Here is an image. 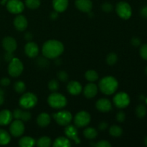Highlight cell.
I'll return each instance as SVG.
<instances>
[{
	"label": "cell",
	"instance_id": "cell-1",
	"mask_svg": "<svg viewBox=\"0 0 147 147\" xmlns=\"http://www.w3.org/2000/svg\"><path fill=\"white\" fill-rule=\"evenodd\" d=\"M64 51V45L61 42L55 40H47L43 44L42 52L45 57L55 59Z\"/></svg>",
	"mask_w": 147,
	"mask_h": 147
},
{
	"label": "cell",
	"instance_id": "cell-2",
	"mask_svg": "<svg viewBox=\"0 0 147 147\" xmlns=\"http://www.w3.org/2000/svg\"><path fill=\"white\" fill-rule=\"evenodd\" d=\"M99 88L105 95H112L119 87L118 80L113 76H106L99 82Z\"/></svg>",
	"mask_w": 147,
	"mask_h": 147
},
{
	"label": "cell",
	"instance_id": "cell-3",
	"mask_svg": "<svg viewBox=\"0 0 147 147\" xmlns=\"http://www.w3.org/2000/svg\"><path fill=\"white\" fill-rule=\"evenodd\" d=\"M47 103L53 109H60L66 106L67 99L61 93L53 92L47 98Z\"/></svg>",
	"mask_w": 147,
	"mask_h": 147
},
{
	"label": "cell",
	"instance_id": "cell-4",
	"mask_svg": "<svg viewBox=\"0 0 147 147\" xmlns=\"http://www.w3.org/2000/svg\"><path fill=\"white\" fill-rule=\"evenodd\" d=\"M19 103L21 107L24 109H30L34 108L37 103V97L32 93H26L20 97Z\"/></svg>",
	"mask_w": 147,
	"mask_h": 147
},
{
	"label": "cell",
	"instance_id": "cell-5",
	"mask_svg": "<svg viewBox=\"0 0 147 147\" xmlns=\"http://www.w3.org/2000/svg\"><path fill=\"white\" fill-rule=\"evenodd\" d=\"M23 70H24V65L20 59L14 57L11 62H9L8 66V73L11 77H19L22 73Z\"/></svg>",
	"mask_w": 147,
	"mask_h": 147
},
{
	"label": "cell",
	"instance_id": "cell-6",
	"mask_svg": "<svg viewBox=\"0 0 147 147\" xmlns=\"http://www.w3.org/2000/svg\"><path fill=\"white\" fill-rule=\"evenodd\" d=\"M116 11L118 15L123 20H129L132 14L130 4L126 1H120L116 4Z\"/></svg>",
	"mask_w": 147,
	"mask_h": 147
},
{
	"label": "cell",
	"instance_id": "cell-7",
	"mask_svg": "<svg viewBox=\"0 0 147 147\" xmlns=\"http://www.w3.org/2000/svg\"><path fill=\"white\" fill-rule=\"evenodd\" d=\"M53 117L57 124L62 126H66L67 125L70 124L73 119L71 113L67 111H61L54 113Z\"/></svg>",
	"mask_w": 147,
	"mask_h": 147
},
{
	"label": "cell",
	"instance_id": "cell-8",
	"mask_svg": "<svg viewBox=\"0 0 147 147\" xmlns=\"http://www.w3.org/2000/svg\"><path fill=\"white\" fill-rule=\"evenodd\" d=\"M91 121V117L88 112L81 111L76 113L74 118V123L77 127L83 128L88 126Z\"/></svg>",
	"mask_w": 147,
	"mask_h": 147
},
{
	"label": "cell",
	"instance_id": "cell-9",
	"mask_svg": "<svg viewBox=\"0 0 147 147\" xmlns=\"http://www.w3.org/2000/svg\"><path fill=\"white\" fill-rule=\"evenodd\" d=\"M113 103L119 109H125L130 103L129 96L125 92H119L113 97Z\"/></svg>",
	"mask_w": 147,
	"mask_h": 147
},
{
	"label": "cell",
	"instance_id": "cell-10",
	"mask_svg": "<svg viewBox=\"0 0 147 147\" xmlns=\"http://www.w3.org/2000/svg\"><path fill=\"white\" fill-rule=\"evenodd\" d=\"M24 125L22 120L15 119L14 121L10 124L9 131L11 136L14 137H20L24 134Z\"/></svg>",
	"mask_w": 147,
	"mask_h": 147
},
{
	"label": "cell",
	"instance_id": "cell-11",
	"mask_svg": "<svg viewBox=\"0 0 147 147\" xmlns=\"http://www.w3.org/2000/svg\"><path fill=\"white\" fill-rule=\"evenodd\" d=\"M7 9L10 13L19 14L24 9V5L20 0H9L7 3Z\"/></svg>",
	"mask_w": 147,
	"mask_h": 147
},
{
	"label": "cell",
	"instance_id": "cell-12",
	"mask_svg": "<svg viewBox=\"0 0 147 147\" xmlns=\"http://www.w3.org/2000/svg\"><path fill=\"white\" fill-rule=\"evenodd\" d=\"M65 134L70 139L73 140L76 144H80V139L78 136V131L76 126L73 125H67L65 129Z\"/></svg>",
	"mask_w": 147,
	"mask_h": 147
},
{
	"label": "cell",
	"instance_id": "cell-13",
	"mask_svg": "<svg viewBox=\"0 0 147 147\" xmlns=\"http://www.w3.org/2000/svg\"><path fill=\"white\" fill-rule=\"evenodd\" d=\"M24 53L30 58L36 57L39 54V47L34 42H29L24 46Z\"/></svg>",
	"mask_w": 147,
	"mask_h": 147
},
{
	"label": "cell",
	"instance_id": "cell-14",
	"mask_svg": "<svg viewBox=\"0 0 147 147\" xmlns=\"http://www.w3.org/2000/svg\"><path fill=\"white\" fill-rule=\"evenodd\" d=\"M2 46L6 52L14 53L17 47V43L15 39L12 37H5L2 40Z\"/></svg>",
	"mask_w": 147,
	"mask_h": 147
},
{
	"label": "cell",
	"instance_id": "cell-15",
	"mask_svg": "<svg viewBox=\"0 0 147 147\" xmlns=\"http://www.w3.org/2000/svg\"><path fill=\"white\" fill-rule=\"evenodd\" d=\"M75 4L78 9L85 13H89L93 8V3L90 0H76Z\"/></svg>",
	"mask_w": 147,
	"mask_h": 147
},
{
	"label": "cell",
	"instance_id": "cell-16",
	"mask_svg": "<svg viewBox=\"0 0 147 147\" xmlns=\"http://www.w3.org/2000/svg\"><path fill=\"white\" fill-rule=\"evenodd\" d=\"M96 107L99 111L106 113V112L110 111L112 109V103L109 99L100 98L96 102Z\"/></svg>",
	"mask_w": 147,
	"mask_h": 147
},
{
	"label": "cell",
	"instance_id": "cell-17",
	"mask_svg": "<svg viewBox=\"0 0 147 147\" xmlns=\"http://www.w3.org/2000/svg\"><path fill=\"white\" fill-rule=\"evenodd\" d=\"M14 26L18 31H24L28 26V22L23 15H17L14 20Z\"/></svg>",
	"mask_w": 147,
	"mask_h": 147
},
{
	"label": "cell",
	"instance_id": "cell-18",
	"mask_svg": "<svg viewBox=\"0 0 147 147\" xmlns=\"http://www.w3.org/2000/svg\"><path fill=\"white\" fill-rule=\"evenodd\" d=\"M67 90L69 93L73 96H77L80 94L83 90V87L79 82L76 80H72L69 82L67 86Z\"/></svg>",
	"mask_w": 147,
	"mask_h": 147
},
{
	"label": "cell",
	"instance_id": "cell-19",
	"mask_svg": "<svg viewBox=\"0 0 147 147\" xmlns=\"http://www.w3.org/2000/svg\"><path fill=\"white\" fill-rule=\"evenodd\" d=\"M83 93L85 97L87 98H93L98 93V87L95 83H91L86 85L83 89Z\"/></svg>",
	"mask_w": 147,
	"mask_h": 147
},
{
	"label": "cell",
	"instance_id": "cell-20",
	"mask_svg": "<svg viewBox=\"0 0 147 147\" xmlns=\"http://www.w3.org/2000/svg\"><path fill=\"white\" fill-rule=\"evenodd\" d=\"M12 115L14 119L22 120V121H28L32 117L30 112L24 111L21 109H15L12 113Z\"/></svg>",
	"mask_w": 147,
	"mask_h": 147
},
{
	"label": "cell",
	"instance_id": "cell-21",
	"mask_svg": "<svg viewBox=\"0 0 147 147\" xmlns=\"http://www.w3.org/2000/svg\"><path fill=\"white\" fill-rule=\"evenodd\" d=\"M13 119V115L10 111L3 110L0 111V125L1 126H7L11 123Z\"/></svg>",
	"mask_w": 147,
	"mask_h": 147
},
{
	"label": "cell",
	"instance_id": "cell-22",
	"mask_svg": "<svg viewBox=\"0 0 147 147\" xmlns=\"http://www.w3.org/2000/svg\"><path fill=\"white\" fill-rule=\"evenodd\" d=\"M54 9L57 12H63L68 7V0H53Z\"/></svg>",
	"mask_w": 147,
	"mask_h": 147
},
{
	"label": "cell",
	"instance_id": "cell-23",
	"mask_svg": "<svg viewBox=\"0 0 147 147\" xmlns=\"http://www.w3.org/2000/svg\"><path fill=\"white\" fill-rule=\"evenodd\" d=\"M51 121L50 116L47 113H41L37 118V123L40 127H46Z\"/></svg>",
	"mask_w": 147,
	"mask_h": 147
},
{
	"label": "cell",
	"instance_id": "cell-24",
	"mask_svg": "<svg viewBox=\"0 0 147 147\" xmlns=\"http://www.w3.org/2000/svg\"><path fill=\"white\" fill-rule=\"evenodd\" d=\"M53 146L54 147H70L71 146V144L67 137L59 136L54 141Z\"/></svg>",
	"mask_w": 147,
	"mask_h": 147
},
{
	"label": "cell",
	"instance_id": "cell-25",
	"mask_svg": "<svg viewBox=\"0 0 147 147\" xmlns=\"http://www.w3.org/2000/svg\"><path fill=\"white\" fill-rule=\"evenodd\" d=\"M36 144V141L31 136H23L19 141L20 147H32Z\"/></svg>",
	"mask_w": 147,
	"mask_h": 147
},
{
	"label": "cell",
	"instance_id": "cell-26",
	"mask_svg": "<svg viewBox=\"0 0 147 147\" xmlns=\"http://www.w3.org/2000/svg\"><path fill=\"white\" fill-rule=\"evenodd\" d=\"M83 135L86 139L92 140V139H94L97 137L98 131L94 128L88 127L83 131Z\"/></svg>",
	"mask_w": 147,
	"mask_h": 147
},
{
	"label": "cell",
	"instance_id": "cell-27",
	"mask_svg": "<svg viewBox=\"0 0 147 147\" xmlns=\"http://www.w3.org/2000/svg\"><path fill=\"white\" fill-rule=\"evenodd\" d=\"M11 141V136L7 131L0 129V145H7Z\"/></svg>",
	"mask_w": 147,
	"mask_h": 147
},
{
	"label": "cell",
	"instance_id": "cell-28",
	"mask_svg": "<svg viewBox=\"0 0 147 147\" xmlns=\"http://www.w3.org/2000/svg\"><path fill=\"white\" fill-rule=\"evenodd\" d=\"M122 133H123V129L117 125H113L109 129V134L113 137H120L122 135Z\"/></svg>",
	"mask_w": 147,
	"mask_h": 147
},
{
	"label": "cell",
	"instance_id": "cell-29",
	"mask_svg": "<svg viewBox=\"0 0 147 147\" xmlns=\"http://www.w3.org/2000/svg\"><path fill=\"white\" fill-rule=\"evenodd\" d=\"M51 139L48 136H42L36 142V144L39 147H49L51 146Z\"/></svg>",
	"mask_w": 147,
	"mask_h": 147
},
{
	"label": "cell",
	"instance_id": "cell-30",
	"mask_svg": "<svg viewBox=\"0 0 147 147\" xmlns=\"http://www.w3.org/2000/svg\"><path fill=\"white\" fill-rule=\"evenodd\" d=\"M85 77H86V80H88L89 82L93 83V82L96 81L98 79L99 76L96 70H89L86 71V74H85Z\"/></svg>",
	"mask_w": 147,
	"mask_h": 147
},
{
	"label": "cell",
	"instance_id": "cell-31",
	"mask_svg": "<svg viewBox=\"0 0 147 147\" xmlns=\"http://www.w3.org/2000/svg\"><path fill=\"white\" fill-rule=\"evenodd\" d=\"M14 89L17 93H22L25 91L26 90V85L22 80L17 81L14 85Z\"/></svg>",
	"mask_w": 147,
	"mask_h": 147
},
{
	"label": "cell",
	"instance_id": "cell-32",
	"mask_svg": "<svg viewBox=\"0 0 147 147\" xmlns=\"http://www.w3.org/2000/svg\"><path fill=\"white\" fill-rule=\"evenodd\" d=\"M136 114L138 118H139V119H143L146 114V106L142 104L139 105L136 109Z\"/></svg>",
	"mask_w": 147,
	"mask_h": 147
},
{
	"label": "cell",
	"instance_id": "cell-33",
	"mask_svg": "<svg viewBox=\"0 0 147 147\" xmlns=\"http://www.w3.org/2000/svg\"><path fill=\"white\" fill-rule=\"evenodd\" d=\"M25 4L30 9H36L40 6V0H25Z\"/></svg>",
	"mask_w": 147,
	"mask_h": 147
},
{
	"label": "cell",
	"instance_id": "cell-34",
	"mask_svg": "<svg viewBox=\"0 0 147 147\" xmlns=\"http://www.w3.org/2000/svg\"><path fill=\"white\" fill-rule=\"evenodd\" d=\"M118 60V56L116 53H111L109 54L106 57V63L109 65H113L116 63Z\"/></svg>",
	"mask_w": 147,
	"mask_h": 147
},
{
	"label": "cell",
	"instance_id": "cell-35",
	"mask_svg": "<svg viewBox=\"0 0 147 147\" xmlns=\"http://www.w3.org/2000/svg\"><path fill=\"white\" fill-rule=\"evenodd\" d=\"M60 85L57 80H51L48 83V88L50 91L52 92H57L58 90Z\"/></svg>",
	"mask_w": 147,
	"mask_h": 147
},
{
	"label": "cell",
	"instance_id": "cell-36",
	"mask_svg": "<svg viewBox=\"0 0 147 147\" xmlns=\"http://www.w3.org/2000/svg\"><path fill=\"white\" fill-rule=\"evenodd\" d=\"M68 74L66 73L64 70H61V71H59L57 73V78L63 82H65L68 80Z\"/></svg>",
	"mask_w": 147,
	"mask_h": 147
},
{
	"label": "cell",
	"instance_id": "cell-37",
	"mask_svg": "<svg viewBox=\"0 0 147 147\" xmlns=\"http://www.w3.org/2000/svg\"><path fill=\"white\" fill-rule=\"evenodd\" d=\"M140 55L144 60H147V44H144L140 48Z\"/></svg>",
	"mask_w": 147,
	"mask_h": 147
},
{
	"label": "cell",
	"instance_id": "cell-38",
	"mask_svg": "<svg viewBox=\"0 0 147 147\" xmlns=\"http://www.w3.org/2000/svg\"><path fill=\"white\" fill-rule=\"evenodd\" d=\"M101 7L105 12H111L113 10V5L109 2H105Z\"/></svg>",
	"mask_w": 147,
	"mask_h": 147
},
{
	"label": "cell",
	"instance_id": "cell-39",
	"mask_svg": "<svg viewBox=\"0 0 147 147\" xmlns=\"http://www.w3.org/2000/svg\"><path fill=\"white\" fill-rule=\"evenodd\" d=\"M126 119V114L123 111H119V113L116 114V120L120 123L123 122Z\"/></svg>",
	"mask_w": 147,
	"mask_h": 147
},
{
	"label": "cell",
	"instance_id": "cell-40",
	"mask_svg": "<svg viewBox=\"0 0 147 147\" xmlns=\"http://www.w3.org/2000/svg\"><path fill=\"white\" fill-rule=\"evenodd\" d=\"M95 146L97 147H111V144L106 140H102L98 142L97 144H95Z\"/></svg>",
	"mask_w": 147,
	"mask_h": 147
},
{
	"label": "cell",
	"instance_id": "cell-41",
	"mask_svg": "<svg viewBox=\"0 0 147 147\" xmlns=\"http://www.w3.org/2000/svg\"><path fill=\"white\" fill-rule=\"evenodd\" d=\"M11 83V80L8 78H2L0 80V85L1 86H4V87H7Z\"/></svg>",
	"mask_w": 147,
	"mask_h": 147
},
{
	"label": "cell",
	"instance_id": "cell-42",
	"mask_svg": "<svg viewBox=\"0 0 147 147\" xmlns=\"http://www.w3.org/2000/svg\"><path fill=\"white\" fill-rule=\"evenodd\" d=\"M14 58V55H13V53L7 52L6 54L4 55V60H5L7 62H8V63L11 62Z\"/></svg>",
	"mask_w": 147,
	"mask_h": 147
},
{
	"label": "cell",
	"instance_id": "cell-43",
	"mask_svg": "<svg viewBox=\"0 0 147 147\" xmlns=\"http://www.w3.org/2000/svg\"><path fill=\"white\" fill-rule=\"evenodd\" d=\"M108 126H109V124H108V123L103 121V122H101V123H99L98 129L100 131H106V129H107Z\"/></svg>",
	"mask_w": 147,
	"mask_h": 147
},
{
	"label": "cell",
	"instance_id": "cell-44",
	"mask_svg": "<svg viewBox=\"0 0 147 147\" xmlns=\"http://www.w3.org/2000/svg\"><path fill=\"white\" fill-rule=\"evenodd\" d=\"M131 44L135 47H138L141 45V40L138 37H134L131 40Z\"/></svg>",
	"mask_w": 147,
	"mask_h": 147
},
{
	"label": "cell",
	"instance_id": "cell-45",
	"mask_svg": "<svg viewBox=\"0 0 147 147\" xmlns=\"http://www.w3.org/2000/svg\"><path fill=\"white\" fill-rule=\"evenodd\" d=\"M32 37H33V35L30 32H26L25 34H24V39H25L26 40H27V41H30V42L31 41Z\"/></svg>",
	"mask_w": 147,
	"mask_h": 147
},
{
	"label": "cell",
	"instance_id": "cell-46",
	"mask_svg": "<svg viewBox=\"0 0 147 147\" xmlns=\"http://www.w3.org/2000/svg\"><path fill=\"white\" fill-rule=\"evenodd\" d=\"M141 15L144 18H147V6H145L141 9Z\"/></svg>",
	"mask_w": 147,
	"mask_h": 147
},
{
	"label": "cell",
	"instance_id": "cell-47",
	"mask_svg": "<svg viewBox=\"0 0 147 147\" xmlns=\"http://www.w3.org/2000/svg\"><path fill=\"white\" fill-rule=\"evenodd\" d=\"M4 92L1 88H0V106L2 105L4 102Z\"/></svg>",
	"mask_w": 147,
	"mask_h": 147
},
{
	"label": "cell",
	"instance_id": "cell-48",
	"mask_svg": "<svg viewBox=\"0 0 147 147\" xmlns=\"http://www.w3.org/2000/svg\"><path fill=\"white\" fill-rule=\"evenodd\" d=\"M50 17H51L52 19H53V20H55V19H56L57 17V11H55V12H53L51 14V15H50Z\"/></svg>",
	"mask_w": 147,
	"mask_h": 147
},
{
	"label": "cell",
	"instance_id": "cell-49",
	"mask_svg": "<svg viewBox=\"0 0 147 147\" xmlns=\"http://www.w3.org/2000/svg\"><path fill=\"white\" fill-rule=\"evenodd\" d=\"M9 1V0H2V1H1V4H2V5H4V4H5V3L7 2V1Z\"/></svg>",
	"mask_w": 147,
	"mask_h": 147
},
{
	"label": "cell",
	"instance_id": "cell-50",
	"mask_svg": "<svg viewBox=\"0 0 147 147\" xmlns=\"http://www.w3.org/2000/svg\"><path fill=\"white\" fill-rule=\"evenodd\" d=\"M144 144H145V145L147 146V136L145 138V139H144Z\"/></svg>",
	"mask_w": 147,
	"mask_h": 147
},
{
	"label": "cell",
	"instance_id": "cell-51",
	"mask_svg": "<svg viewBox=\"0 0 147 147\" xmlns=\"http://www.w3.org/2000/svg\"><path fill=\"white\" fill-rule=\"evenodd\" d=\"M145 72H146V75H147V67H146V69H145Z\"/></svg>",
	"mask_w": 147,
	"mask_h": 147
},
{
	"label": "cell",
	"instance_id": "cell-52",
	"mask_svg": "<svg viewBox=\"0 0 147 147\" xmlns=\"http://www.w3.org/2000/svg\"><path fill=\"white\" fill-rule=\"evenodd\" d=\"M146 103H147V98H146Z\"/></svg>",
	"mask_w": 147,
	"mask_h": 147
}]
</instances>
